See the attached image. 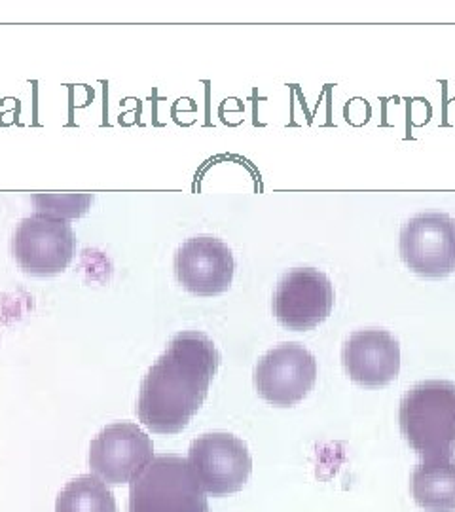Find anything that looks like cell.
Listing matches in <instances>:
<instances>
[{
    "label": "cell",
    "instance_id": "6da1fadb",
    "mask_svg": "<svg viewBox=\"0 0 455 512\" xmlns=\"http://www.w3.org/2000/svg\"><path fill=\"white\" fill-rule=\"evenodd\" d=\"M219 366L213 340L192 330L177 334L141 384L139 420L158 435L181 433L205 403Z\"/></svg>",
    "mask_w": 455,
    "mask_h": 512
},
{
    "label": "cell",
    "instance_id": "7a4b0ae2",
    "mask_svg": "<svg viewBox=\"0 0 455 512\" xmlns=\"http://www.w3.org/2000/svg\"><path fill=\"white\" fill-rule=\"evenodd\" d=\"M399 421L418 456L450 458L455 452V384L433 380L414 385L402 397Z\"/></svg>",
    "mask_w": 455,
    "mask_h": 512
},
{
    "label": "cell",
    "instance_id": "3957f363",
    "mask_svg": "<svg viewBox=\"0 0 455 512\" xmlns=\"http://www.w3.org/2000/svg\"><path fill=\"white\" fill-rule=\"evenodd\" d=\"M129 512H209L188 459L158 456L131 480Z\"/></svg>",
    "mask_w": 455,
    "mask_h": 512
},
{
    "label": "cell",
    "instance_id": "277c9868",
    "mask_svg": "<svg viewBox=\"0 0 455 512\" xmlns=\"http://www.w3.org/2000/svg\"><path fill=\"white\" fill-rule=\"evenodd\" d=\"M76 238L67 220L35 213L21 220L12 238V255L27 274H61L73 260Z\"/></svg>",
    "mask_w": 455,
    "mask_h": 512
},
{
    "label": "cell",
    "instance_id": "5b68a950",
    "mask_svg": "<svg viewBox=\"0 0 455 512\" xmlns=\"http://www.w3.org/2000/svg\"><path fill=\"white\" fill-rule=\"evenodd\" d=\"M188 463L203 492L213 497L236 494L253 473L247 444L228 433H209L194 440Z\"/></svg>",
    "mask_w": 455,
    "mask_h": 512
},
{
    "label": "cell",
    "instance_id": "8992f818",
    "mask_svg": "<svg viewBox=\"0 0 455 512\" xmlns=\"http://www.w3.org/2000/svg\"><path fill=\"white\" fill-rule=\"evenodd\" d=\"M404 264L421 277H446L455 272V219L444 213H421L401 232Z\"/></svg>",
    "mask_w": 455,
    "mask_h": 512
},
{
    "label": "cell",
    "instance_id": "52a82bcc",
    "mask_svg": "<svg viewBox=\"0 0 455 512\" xmlns=\"http://www.w3.org/2000/svg\"><path fill=\"white\" fill-rule=\"evenodd\" d=\"M334 308V289L327 275L313 268H294L283 275L273 294L277 321L291 330L321 325Z\"/></svg>",
    "mask_w": 455,
    "mask_h": 512
},
{
    "label": "cell",
    "instance_id": "ba28073f",
    "mask_svg": "<svg viewBox=\"0 0 455 512\" xmlns=\"http://www.w3.org/2000/svg\"><path fill=\"white\" fill-rule=\"evenodd\" d=\"M317 380V361L300 344H281L268 351L255 368L258 395L273 406L304 401Z\"/></svg>",
    "mask_w": 455,
    "mask_h": 512
},
{
    "label": "cell",
    "instance_id": "9c48e42d",
    "mask_svg": "<svg viewBox=\"0 0 455 512\" xmlns=\"http://www.w3.org/2000/svg\"><path fill=\"white\" fill-rule=\"evenodd\" d=\"M154 458L152 440L135 423H112L90 446V467L107 484H126Z\"/></svg>",
    "mask_w": 455,
    "mask_h": 512
},
{
    "label": "cell",
    "instance_id": "30bf717a",
    "mask_svg": "<svg viewBox=\"0 0 455 512\" xmlns=\"http://www.w3.org/2000/svg\"><path fill=\"white\" fill-rule=\"evenodd\" d=\"M236 262L230 247L211 236L184 241L175 255V275L188 293L215 296L230 289Z\"/></svg>",
    "mask_w": 455,
    "mask_h": 512
},
{
    "label": "cell",
    "instance_id": "8fae6325",
    "mask_svg": "<svg viewBox=\"0 0 455 512\" xmlns=\"http://www.w3.org/2000/svg\"><path fill=\"white\" fill-rule=\"evenodd\" d=\"M342 363L355 384L383 387L401 372V346L385 330H359L349 336Z\"/></svg>",
    "mask_w": 455,
    "mask_h": 512
},
{
    "label": "cell",
    "instance_id": "7c38bea8",
    "mask_svg": "<svg viewBox=\"0 0 455 512\" xmlns=\"http://www.w3.org/2000/svg\"><path fill=\"white\" fill-rule=\"evenodd\" d=\"M412 495L421 509L455 512V458L425 459L412 473Z\"/></svg>",
    "mask_w": 455,
    "mask_h": 512
},
{
    "label": "cell",
    "instance_id": "4fadbf2b",
    "mask_svg": "<svg viewBox=\"0 0 455 512\" xmlns=\"http://www.w3.org/2000/svg\"><path fill=\"white\" fill-rule=\"evenodd\" d=\"M55 512H118L109 486L97 476L71 480L55 501Z\"/></svg>",
    "mask_w": 455,
    "mask_h": 512
},
{
    "label": "cell",
    "instance_id": "5bb4252c",
    "mask_svg": "<svg viewBox=\"0 0 455 512\" xmlns=\"http://www.w3.org/2000/svg\"><path fill=\"white\" fill-rule=\"evenodd\" d=\"M91 202L93 196L90 194H40L33 198V203L37 205V213L63 220L84 215Z\"/></svg>",
    "mask_w": 455,
    "mask_h": 512
}]
</instances>
